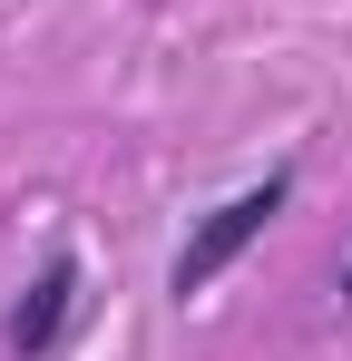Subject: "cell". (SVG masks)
Segmentation results:
<instances>
[{
	"mask_svg": "<svg viewBox=\"0 0 352 361\" xmlns=\"http://www.w3.org/2000/svg\"><path fill=\"white\" fill-rule=\"evenodd\" d=\"M284 205H293V166H264L254 185H235L225 205H216V215H196V235L176 244V264H167V293H176V302L216 293L235 264H245V254L264 244V225H274Z\"/></svg>",
	"mask_w": 352,
	"mask_h": 361,
	"instance_id": "cell-1",
	"label": "cell"
},
{
	"mask_svg": "<svg viewBox=\"0 0 352 361\" xmlns=\"http://www.w3.org/2000/svg\"><path fill=\"white\" fill-rule=\"evenodd\" d=\"M78 254H49L30 283H20V302H10V322H0V342H10V361H49L59 332H69V312H78Z\"/></svg>",
	"mask_w": 352,
	"mask_h": 361,
	"instance_id": "cell-2",
	"label": "cell"
},
{
	"mask_svg": "<svg viewBox=\"0 0 352 361\" xmlns=\"http://www.w3.org/2000/svg\"><path fill=\"white\" fill-rule=\"evenodd\" d=\"M333 293H343V312H352V254H343V274H333Z\"/></svg>",
	"mask_w": 352,
	"mask_h": 361,
	"instance_id": "cell-3",
	"label": "cell"
}]
</instances>
